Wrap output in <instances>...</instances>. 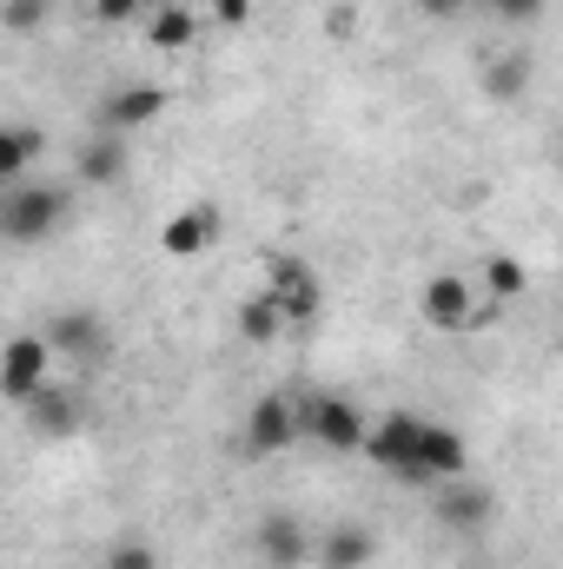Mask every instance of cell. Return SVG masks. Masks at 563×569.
Returning a JSON list of instances; mask_svg holds the SVG:
<instances>
[{"label": "cell", "instance_id": "6da1fadb", "mask_svg": "<svg viewBox=\"0 0 563 569\" xmlns=\"http://www.w3.org/2000/svg\"><path fill=\"white\" fill-rule=\"evenodd\" d=\"M67 212H73V186H60V179H20V186L0 192V232H7V246L53 239L67 226Z\"/></svg>", "mask_w": 563, "mask_h": 569}, {"label": "cell", "instance_id": "7a4b0ae2", "mask_svg": "<svg viewBox=\"0 0 563 569\" xmlns=\"http://www.w3.org/2000/svg\"><path fill=\"white\" fill-rule=\"evenodd\" d=\"M418 311L424 325H437V331H477V325H491L504 305L497 298H484V284H477V272H431V279L418 284Z\"/></svg>", "mask_w": 563, "mask_h": 569}, {"label": "cell", "instance_id": "3957f363", "mask_svg": "<svg viewBox=\"0 0 563 569\" xmlns=\"http://www.w3.org/2000/svg\"><path fill=\"white\" fill-rule=\"evenodd\" d=\"M298 425L332 457H365V437H372V418L352 398H338V391H305L298 398Z\"/></svg>", "mask_w": 563, "mask_h": 569}, {"label": "cell", "instance_id": "277c9868", "mask_svg": "<svg viewBox=\"0 0 563 569\" xmlns=\"http://www.w3.org/2000/svg\"><path fill=\"white\" fill-rule=\"evenodd\" d=\"M53 338L47 331H20V338H7V358H0V391L27 411L47 385H53Z\"/></svg>", "mask_w": 563, "mask_h": 569}, {"label": "cell", "instance_id": "5b68a950", "mask_svg": "<svg viewBox=\"0 0 563 569\" xmlns=\"http://www.w3.org/2000/svg\"><path fill=\"white\" fill-rule=\"evenodd\" d=\"M365 457L372 463H385L392 477H412V483H431L418 463V418L412 411H392V418H378L372 437H365Z\"/></svg>", "mask_w": 563, "mask_h": 569}, {"label": "cell", "instance_id": "8992f818", "mask_svg": "<svg viewBox=\"0 0 563 569\" xmlns=\"http://www.w3.org/2000/svg\"><path fill=\"white\" fill-rule=\"evenodd\" d=\"M298 437H305V425H298V405H292V398H279V391H266V398L246 411V450H253V457H285Z\"/></svg>", "mask_w": 563, "mask_h": 569}, {"label": "cell", "instance_id": "52a82bcc", "mask_svg": "<svg viewBox=\"0 0 563 569\" xmlns=\"http://www.w3.org/2000/svg\"><path fill=\"white\" fill-rule=\"evenodd\" d=\"M266 291H273V298L285 305L292 331L318 325V311H325V291H318V272H312V266H298V259H273V266H266Z\"/></svg>", "mask_w": 563, "mask_h": 569}, {"label": "cell", "instance_id": "ba28073f", "mask_svg": "<svg viewBox=\"0 0 563 569\" xmlns=\"http://www.w3.org/2000/svg\"><path fill=\"white\" fill-rule=\"evenodd\" d=\"M213 239H219V206H213V199L179 206V212L159 226V252H166V259H199V252H213Z\"/></svg>", "mask_w": 563, "mask_h": 569}, {"label": "cell", "instance_id": "9c48e42d", "mask_svg": "<svg viewBox=\"0 0 563 569\" xmlns=\"http://www.w3.org/2000/svg\"><path fill=\"white\" fill-rule=\"evenodd\" d=\"M312 550H318V537L298 523V517H285V510H273V517H259V557L273 569H298L312 563Z\"/></svg>", "mask_w": 563, "mask_h": 569}, {"label": "cell", "instance_id": "30bf717a", "mask_svg": "<svg viewBox=\"0 0 563 569\" xmlns=\"http://www.w3.org/2000/svg\"><path fill=\"white\" fill-rule=\"evenodd\" d=\"M372 557H378V530H365V523H332L312 550L318 569H372Z\"/></svg>", "mask_w": 563, "mask_h": 569}, {"label": "cell", "instance_id": "8fae6325", "mask_svg": "<svg viewBox=\"0 0 563 569\" xmlns=\"http://www.w3.org/2000/svg\"><path fill=\"white\" fill-rule=\"evenodd\" d=\"M47 338H53L60 358H100V351H107V318L87 311V305H80V311H53Z\"/></svg>", "mask_w": 563, "mask_h": 569}, {"label": "cell", "instance_id": "7c38bea8", "mask_svg": "<svg viewBox=\"0 0 563 569\" xmlns=\"http://www.w3.org/2000/svg\"><path fill=\"white\" fill-rule=\"evenodd\" d=\"M159 113H166V87H120L100 107V133H134V127H152Z\"/></svg>", "mask_w": 563, "mask_h": 569}, {"label": "cell", "instance_id": "4fadbf2b", "mask_svg": "<svg viewBox=\"0 0 563 569\" xmlns=\"http://www.w3.org/2000/svg\"><path fill=\"white\" fill-rule=\"evenodd\" d=\"M418 463H424V477H464L471 450H464V437H457L451 425L418 418Z\"/></svg>", "mask_w": 563, "mask_h": 569}, {"label": "cell", "instance_id": "5bb4252c", "mask_svg": "<svg viewBox=\"0 0 563 569\" xmlns=\"http://www.w3.org/2000/svg\"><path fill=\"white\" fill-rule=\"evenodd\" d=\"M140 27H146V47H152V53H186V47L199 40V13L179 7V0H159Z\"/></svg>", "mask_w": 563, "mask_h": 569}, {"label": "cell", "instance_id": "9a60e30c", "mask_svg": "<svg viewBox=\"0 0 563 569\" xmlns=\"http://www.w3.org/2000/svg\"><path fill=\"white\" fill-rule=\"evenodd\" d=\"M233 325H239V338H246V345H279L285 331H292V318H285V305L273 298V291H253V298L239 305V318H233Z\"/></svg>", "mask_w": 563, "mask_h": 569}, {"label": "cell", "instance_id": "2e32d148", "mask_svg": "<svg viewBox=\"0 0 563 569\" xmlns=\"http://www.w3.org/2000/svg\"><path fill=\"white\" fill-rule=\"evenodd\" d=\"M437 517H444L451 530H477V523H491V490H484V483H457V477H451V490L437 497Z\"/></svg>", "mask_w": 563, "mask_h": 569}, {"label": "cell", "instance_id": "e0dca14e", "mask_svg": "<svg viewBox=\"0 0 563 569\" xmlns=\"http://www.w3.org/2000/svg\"><path fill=\"white\" fill-rule=\"evenodd\" d=\"M127 172V146H120V133H93V140L80 146V179L87 186H113Z\"/></svg>", "mask_w": 563, "mask_h": 569}, {"label": "cell", "instance_id": "ac0fdd59", "mask_svg": "<svg viewBox=\"0 0 563 569\" xmlns=\"http://www.w3.org/2000/svg\"><path fill=\"white\" fill-rule=\"evenodd\" d=\"M40 127H0V179H7V186H20V179H27V166H33V159H40Z\"/></svg>", "mask_w": 563, "mask_h": 569}, {"label": "cell", "instance_id": "d6986e66", "mask_svg": "<svg viewBox=\"0 0 563 569\" xmlns=\"http://www.w3.org/2000/svg\"><path fill=\"white\" fill-rule=\"evenodd\" d=\"M477 284H484V298H497V305H511V298H524V284L531 272L511 259V252H491V259H477Z\"/></svg>", "mask_w": 563, "mask_h": 569}, {"label": "cell", "instance_id": "ffe728a7", "mask_svg": "<svg viewBox=\"0 0 563 569\" xmlns=\"http://www.w3.org/2000/svg\"><path fill=\"white\" fill-rule=\"evenodd\" d=\"M27 418H33V430H47V437H67V430L80 425V411H73V398H67L60 385H47V391L27 405Z\"/></svg>", "mask_w": 563, "mask_h": 569}, {"label": "cell", "instance_id": "44dd1931", "mask_svg": "<svg viewBox=\"0 0 563 569\" xmlns=\"http://www.w3.org/2000/svg\"><path fill=\"white\" fill-rule=\"evenodd\" d=\"M524 87H531V60H524V53H504V60L484 67V93H491V100H517Z\"/></svg>", "mask_w": 563, "mask_h": 569}, {"label": "cell", "instance_id": "7402d4cb", "mask_svg": "<svg viewBox=\"0 0 563 569\" xmlns=\"http://www.w3.org/2000/svg\"><path fill=\"white\" fill-rule=\"evenodd\" d=\"M146 13H152V0H93V20L100 27H134Z\"/></svg>", "mask_w": 563, "mask_h": 569}, {"label": "cell", "instance_id": "603a6c76", "mask_svg": "<svg viewBox=\"0 0 563 569\" xmlns=\"http://www.w3.org/2000/svg\"><path fill=\"white\" fill-rule=\"evenodd\" d=\"M47 7H53V0H7L0 20H7V33H33V27L47 20Z\"/></svg>", "mask_w": 563, "mask_h": 569}, {"label": "cell", "instance_id": "cb8c5ba5", "mask_svg": "<svg viewBox=\"0 0 563 569\" xmlns=\"http://www.w3.org/2000/svg\"><path fill=\"white\" fill-rule=\"evenodd\" d=\"M100 569H159V550H146V543H113Z\"/></svg>", "mask_w": 563, "mask_h": 569}, {"label": "cell", "instance_id": "d4e9b609", "mask_svg": "<svg viewBox=\"0 0 563 569\" xmlns=\"http://www.w3.org/2000/svg\"><path fill=\"white\" fill-rule=\"evenodd\" d=\"M253 20V0H213V27H226V33H239Z\"/></svg>", "mask_w": 563, "mask_h": 569}, {"label": "cell", "instance_id": "484cf974", "mask_svg": "<svg viewBox=\"0 0 563 569\" xmlns=\"http://www.w3.org/2000/svg\"><path fill=\"white\" fill-rule=\"evenodd\" d=\"M484 7H491L497 20H537V7H544V0H484Z\"/></svg>", "mask_w": 563, "mask_h": 569}, {"label": "cell", "instance_id": "4316f807", "mask_svg": "<svg viewBox=\"0 0 563 569\" xmlns=\"http://www.w3.org/2000/svg\"><path fill=\"white\" fill-rule=\"evenodd\" d=\"M412 7H418L424 20H457V13H464L471 0H412Z\"/></svg>", "mask_w": 563, "mask_h": 569}, {"label": "cell", "instance_id": "83f0119b", "mask_svg": "<svg viewBox=\"0 0 563 569\" xmlns=\"http://www.w3.org/2000/svg\"><path fill=\"white\" fill-rule=\"evenodd\" d=\"M152 7H159V0H152Z\"/></svg>", "mask_w": 563, "mask_h": 569}]
</instances>
